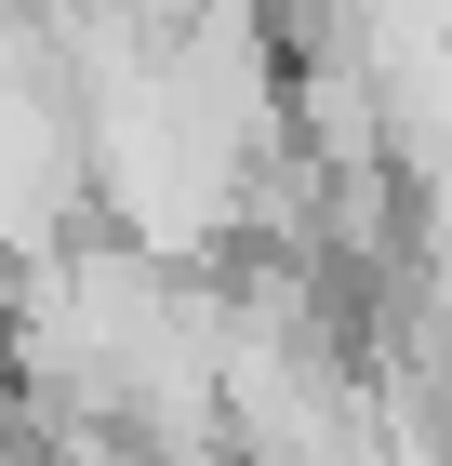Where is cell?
Listing matches in <instances>:
<instances>
[{"label": "cell", "instance_id": "1", "mask_svg": "<svg viewBox=\"0 0 452 466\" xmlns=\"http://www.w3.org/2000/svg\"><path fill=\"white\" fill-rule=\"evenodd\" d=\"M0 466H27V440H14V427H0Z\"/></svg>", "mask_w": 452, "mask_h": 466}]
</instances>
